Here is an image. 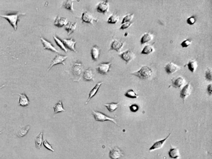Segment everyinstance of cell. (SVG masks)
I'll use <instances>...</instances> for the list:
<instances>
[{"label": "cell", "mask_w": 212, "mask_h": 159, "mask_svg": "<svg viewBox=\"0 0 212 159\" xmlns=\"http://www.w3.org/2000/svg\"><path fill=\"white\" fill-rule=\"evenodd\" d=\"M25 15H26L25 13L17 12L11 13L6 15H0V17H3L7 20L15 31H16L17 30V23L19 20V17L21 16H24Z\"/></svg>", "instance_id": "1"}, {"label": "cell", "mask_w": 212, "mask_h": 159, "mask_svg": "<svg viewBox=\"0 0 212 159\" xmlns=\"http://www.w3.org/2000/svg\"><path fill=\"white\" fill-rule=\"evenodd\" d=\"M153 71L147 66H143L139 71L132 72V75L137 77L141 80L148 79L153 74Z\"/></svg>", "instance_id": "2"}, {"label": "cell", "mask_w": 212, "mask_h": 159, "mask_svg": "<svg viewBox=\"0 0 212 159\" xmlns=\"http://www.w3.org/2000/svg\"><path fill=\"white\" fill-rule=\"evenodd\" d=\"M92 114L96 121L104 122L105 121H112L113 124L117 125L114 118L109 117L106 114L98 111L92 110Z\"/></svg>", "instance_id": "3"}, {"label": "cell", "mask_w": 212, "mask_h": 159, "mask_svg": "<svg viewBox=\"0 0 212 159\" xmlns=\"http://www.w3.org/2000/svg\"><path fill=\"white\" fill-rule=\"evenodd\" d=\"M82 20L83 23H89L94 25V21L98 22L99 19L95 18L92 14L89 11L83 13L82 16Z\"/></svg>", "instance_id": "4"}, {"label": "cell", "mask_w": 212, "mask_h": 159, "mask_svg": "<svg viewBox=\"0 0 212 159\" xmlns=\"http://www.w3.org/2000/svg\"><path fill=\"white\" fill-rule=\"evenodd\" d=\"M192 91V87L190 83L185 85L180 91V97L182 99L184 103L187 98L190 95Z\"/></svg>", "instance_id": "5"}, {"label": "cell", "mask_w": 212, "mask_h": 159, "mask_svg": "<svg viewBox=\"0 0 212 159\" xmlns=\"http://www.w3.org/2000/svg\"><path fill=\"white\" fill-rule=\"evenodd\" d=\"M68 58L67 56L61 55H57L56 57L53 59L51 61V65H50L49 68L48 69V71H50V69L54 65H57V64H62L63 65H65L64 63L65 61Z\"/></svg>", "instance_id": "6"}, {"label": "cell", "mask_w": 212, "mask_h": 159, "mask_svg": "<svg viewBox=\"0 0 212 159\" xmlns=\"http://www.w3.org/2000/svg\"><path fill=\"white\" fill-rule=\"evenodd\" d=\"M121 58L126 62V64H128L134 58L135 54L132 50H128L123 52L119 55Z\"/></svg>", "instance_id": "7"}, {"label": "cell", "mask_w": 212, "mask_h": 159, "mask_svg": "<svg viewBox=\"0 0 212 159\" xmlns=\"http://www.w3.org/2000/svg\"><path fill=\"white\" fill-rule=\"evenodd\" d=\"M110 5H109V1H105L100 2L97 6V11L99 13L106 14V13L109 11Z\"/></svg>", "instance_id": "8"}, {"label": "cell", "mask_w": 212, "mask_h": 159, "mask_svg": "<svg viewBox=\"0 0 212 159\" xmlns=\"http://www.w3.org/2000/svg\"><path fill=\"white\" fill-rule=\"evenodd\" d=\"M111 63L110 62L101 63L97 68V70L99 73L106 74L110 71Z\"/></svg>", "instance_id": "9"}, {"label": "cell", "mask_w": 212, "mask_h": 159, "mask_svg": "<svg viewBox=\"0 0 212 159\" xmlns=\"http://www.w3.org/2000/svg\"><path fill=\"white\" fill-rule=\"evenodd\" d=\"M171 135V133H170L167 137L162 140H160V141H157L156 142H154L153 146L150 148L149 151L150 152L153 151L158 150L161 149L163 146L164 144L166 141H167V139Z\"/></svg>", "instance_id": "10"}, {"label": "cell", "mask_w": 212, "mask_h": 159, "mask_svg": "<svg viewBox=\"0 0 212 159\" xmlns=\"http://www.w3.org/2000/svg\"><path fill=\"white\" fill-rule=\"evenodd\" d=\"M109 156L112 159H119L124 156V154L119 148L115 147L110 151Z\"/></svg>", "instance_id": "11"}, {"label": "cell", "mask_w": 212, "mask_h": 159, "mask_svg": "<svg viewBox=\"0 0 212 159\" xmlns=\"http://www.w3.org/2000/svg\"><path fill=\"white\" fill-rule=\"evenodd\" d=\"M40 40L42 42V43H43L44 50H50V51L56 53H58L60 52L53 45L51 42L47 40L46 39H45L43 38V37H40Z\"/></svg>", "instance_id": "12"}, {"label": "cell", "mask_w": 212, "mask_h": 159, "mask_svg": "<svg viewBox=\"0 0 212 159\" xmlns=\"http://www.w3.org/2000/svg\"><path fill=\"white\" fill-rule=\"evenodd\" d=\"M180 68V66L173 62L168 63L165 68V71L169 75L173 74Z\"/></svg>", "instance_id": "13"}, {"label": "cell", "mask_w": 212, "mask_h": 159, "mask_svg": "<svg viewBox=\"0 0 212 159\" xmlns=\"http://www.w3.org/2000/svg\"><path fill=\"white\" fill-rule=\"evenodd\" d=\"M62 41L63 43H64V45L67 49H69V50L73 51L74 52H76V49H75V46H76V42L73 40V39L71 38L69 39H64Z\"/></svg>", "instance_id": "14"}, {"label": "cell", "mask_w": 212, "mask_h": 159, "mask_svg": "<svg viewBox=\"0 0 212 159\" xmlns=\"http://www.w3.org/2000/svg\"><path fill=\"white\" fill-rule=\"evenodd\" d=\"M83 69L82 64L80 63H76L72 68V72L74 76L78 78L80 76Z\"/></svg>", "instance_id": "15"}, {"label": "cell", "mask_w": 212, "mask_h": 159, "mask_svg": "<svg viewBox=\"0 0 212 159\" xmlns=\"http://www.w3.org/2000/svg\"><path fill=\"white\" fill-rule=\"evenodd\" d=\"M20 96L19 101V105L22 107H25L30 105V101L28 98L27 96L25 93L22 94L17 93Z\"/></svg>", "instance_id": "16"}, {"label": "cell", "mask_w": 212, "mask_h": 159, "mask_svg": "<svg viewBox=\"0 0 212 159\" xmlns=\"http://www.w3.org/2000/svg\"><path fill=\"white\" fill-rule=\"evenodd\" d=\"M94 73L92 68H88L86 69L83 74V78L84 80L87 81H94Z\"/></svg>", "instance_id": "17"}, {"label": "cell", "mask_w": 212, "mask_h": 159, "mask_svg": "<svg viewBox=\"0 0 212 159\" xmlns=\"http://www.w3.org/2000/svg\"><path fill=\"white\" fill-rule=\"evenodd\" d=\"M168 155L170 158L178 159L180 157V150L177 147H174L171 146L170 149L168 151Z\"/></svg>", "instance_id": "18"}, {"label": "cell", "mask_w": 212, "mask_h": 159, "mask_svg": "<svg viewBox=\"0 0 212 159\" xmlns=\"http://www.w3.org/2000/svg\"><path fill=\"white\" fill-rule=\"evenodd\" d=\"M172 81L173 87L176 88H181L185 83V80L181 77L172 79Z\"/></svg>", "instance_id": "19"}, {"label": "cell", "mask_w": 212, "mask_h": 159, "mask_svg": "<svg viewBox=\"0 0 212 159\" xmlns=\"http://www.w3.org/2000/svg\"><path fill=\"white\" fill-rule=\"evenodd\" d=\"M124 46V43L123 42L114 40L111 44L110 50H115L119 52L122 49Z\"/></svg>", "instance_id": "20"}, {"label": "cell", "mask_w": 212, "mask_h": 159, "mask_svg": "<svg viewBox=\"0 0 212 159\" xmlns=\"http://www.w3.org/2000/svg\"><path fill=\"white\" fill-rule=\"evenodd\" d=\"M100 49L98 46H94L91 50V55L94 61H97L99 59L100 55Z\"/></svg>", "instance_id": "21"}, {"label": "cell", "mask_w": 212, "mask_h": 159, "mask_svg": "<svg viewBox=\"0 0 212 159\" xmlns=\"http://www.w3.org/2000/svg\"><path fill=\"white\" fill-rule=\"evenodd\" d=\"M103 83V82H100L98 83H97L96 85L93 87V88L91 90V92H90L88 98L87 99V101L86 103H85V105H87V104L88 103V102H89L90 100L96 95L99 88H100L101 85Z\"/></svg>", "instance_id": "22"}, {"label": "cell", "mask_w": 212, "mask_h": 159, "mask_svg": "<svg viewBox=\"0 0 212 159\" xmlns=\"http://www.w3.org/2000/svg\"><path fill=\"white\" fill-rule=\"evenodd\" d=\"M68 23L67 19L65 17H61L59 16L56 17L54 21V25L58 28H62L65 26Z\"/></svg>", "instance_id": "23"}, {"label": "cell", "mask_w": 212, "mask_h": 159, "mask_svg": "<svg viewBox=\"0 0 212 159\" xmlns=\"http://www.w3.org/2000/svg\"><path fill=\"white\" fill-rule=\"evenodd\" d=\"M77 25V22L73 23L72 22H68L66 25L65 26V29L67 31L68 35L72 34L76 30Z\"/></svg>", "instance_id": "24"}, {"label": "cell", "mask_w": 212, "mask_h": 159, "mask_svg": "<svg viewBox=\"0 0 212 159\" xmlns=\"http://www.w3.org/2000/svg\"><path fill=\"white\" fill-rule=\"evenodd\" d=\"M43 131H41L35 139L36 148L38 149H40L43 142Z\"/></svg>", "instance_id": "25"}, {"label": "cell", "mask_w": 212, "mask_h": 159, "mask_svg": "<svg viewBox=\"0 0 212 159\" xmlns=\"http://www.w3.org/2000/svg\"><path fill=\"white\" fill-rule=\"evenodd\" d=\"M153 35L149 32L145 33L140 39V44L141 45H143V44L151 41L153 39Z\"/></svg>", "instance_id": "26"}, {"label": "cell", "mask_w": 212, "mask_h": 159, "mask_svg": "<svg viewBox=\"0 0 212 159\" xmlns=\"http://www.w3.org/2000/svg\"><path fill=\"white\" fill-rule=\"evenodd\" d=\"M30 125H27L25 127L21 128L17 132V136L19 138L23 137L28 134V132L30 130Z\"/></svg>", "instance_id": "27"}, {"label": "cell", "mask_w": 212, "mask_h": 159, "mask_svg": "<svg viewBox=\"0 0 212 159\" xmlns=\"http://www.w3.org/2000/svg\"><path fill=\"white\" fill-rule=\"evenodd\" d=\"M54 112L55 114H58L60 112H65V110L63 107L62 102L61 100H60L58 103H57L53 107Z\"/></svg>", "instance_id": "28"}, {"label": "cell", "mask_w": 212, "mask_h": 159, "mask_svg": "<svg viewBox=\"0 0 212 159\" xmlns=\"http://www.w3.org/2000/svg\"><path fill=\"white\" fill-rule=\"evenodd\" d=\"M188 66V70L191 71L192 73H194L196 71L198 67L197 62L196 61L194 60H192L190 61L188 64L187 65Z\"/></svg>", "instance_id": "29"}, {"label": "cell", "mask_w": 212, "mask_h": 159, "mask_svg": "<svg viewBox=\"0 0 212 159\" xmlns=\"http://www.w3.org/2000/svg\"><path fill=\"white\" fill-rule=\"evenodd\" d=\"M53 38L57 45L59 46V47L60 48V49H61V50H62L64 52L67 53L68 52L67 49L65 47L64 43H63L61 39H60L58 37H57L55 36H53Z\"/></svg>", "instance_id": "30"}, {"label": "cell", "mask_w": 212, "mask_h": 159, "mask_svg": "<svg viewBox=\"0 0 212 159\" xmlns=\"http://www.w3.org/2000/svg\"><path fill=\"white\" fill-rule=\"evenodd\" d=\"M119 103L112 102L110 104H105V106L109 112H112L115 111L119 107Z\"/></svg>", "instance_id": "31"}, {"label": "cell", "mask_w": 212, "mask_h": 159, "mask_svg": "<svg viewBox=\"0 0 212 159\" xmlns=\"http://www.w3.org/2000/svg\"><path fill=\"white\" fill-rule=\"evenodd\" d=\"M125 97L131 99H137L139 98V96L136 93L134 90L133 89L128 90L125 93Z\"/></svg>", "instance_id": "32"}, {"label": "cell", "mask_w": 212, "mask_h": 159, "mask_svg": "<svg viewBox=\"0 0 212 159\" xmlns=\"http://www.w3.org/2000/svg\"><path fill=\"white\" fill-rule=\"evenodd\" d=\"M73 1H66L63 3V7L65 9L70 10L72 12L74 11L73 9Z\"/></svg>", "instance_id": "33"}, {"label": "cell", "mask_w": 212, "mask_h": 159, "mask_svg": "<svg viewBox=\"0 0 212 159\" xmlns=\"http://www.w3.org/2000/svg\"><path fill=\"white\" fill-rule=\"evenodd\" d=\"M154 51V48L151 45H146L143 48L141 51V54L149 55L151 54Z\"/></svg>", "instance_id": "34"}, {"label": "cell", "mask_w": 212, "mask_h": 159, "mask_svg": "<svg viewBox=\"0 0 212 159\" xmlns=\"http://www.w3.org/2000/svg\"><path fill=\"white\" fill-rule=\"evenodd\" d=\"M119 17L118 15L117 14H113L110 16L108 20L107 23L109 24H115L119 20Z\"/></svg>", "instance_id": "35"}, {"label": "cell", "mask_w": 212, "mask_h": 159, "mask_svg": "<svg viewBox=\"0 0 212 159\" xmlns=\"http://www.w3.org/2000/svg\"><path fill=\"white\" fill-rule=\"evenodd\" d=\"M133 16H134V14L133 13L131 14L128 15L127 16H125L124 17V18L123 19L121 24L125 23H128V22H131L132 20L133 19Z\"/></svg>", "instance_id": "36"}, {"label": "cell", "mask_w": 212, "mask_h": 159, "mask_svg": "<svg viewBox=\"0 0 212 159\" xmlns=\"http://www.w3.org/2000/svg\"><path fill=\"white\" fill-rule=\"evenodd\" d=\"M212 69L210 68H208L206 71L205 73V78L208 81H211L212 80Z\"/></svg>", "instance_id": "37"}, {"label": "cell", "mask_w": 212, "mask_h": 159, "mask_svg": "<svg viewBox=\"0 0 212 159\" xmlns=\"http://www.w3.org/2000/svg\"><path fill=\"white\" fill-rule=\"evenodd\" d=\"M196 21V17L195 16H191L188 17L187 20V24L192 25L194 24Z\"/></svg>", "instance_id": "38"}, {"label": "cell", "mask_w": 212, "mask_h": 159, "mask_svg": "<svg viewBox=\"0 0 212 159\" xmlns=\"http://www.w3.org/2000/svg\"><path fill=\"white\" fill-rule=\"evenodd\" d=\"M192 40L188 39L184 40L183 42L181 43V45L183 48H187L191 45L192 43Z\"/></svg>", "instance_id": "39"}, {"label": "cell", "mask_w": 212, "mask_h": 159, "mask_svg": "<svg viewBox=\"0 0 212 159\" xmlns=\"http://www.w3.org/2000/svg\"><path fill=\"white\" fill-rule=\"evenodd\" d=\"M43 144L44 147H45L47 149L51 151L52 152H54V149L53 148L51 145H50L46 140H44V141H43Z\"/></svg>", "instance_id": "40"}, {"label": "cell", "mask_w": 212, "mask_h": 159, "mask_svg": "<svg viewBox=\"0 0 212 159\" xmlns=\"http://www.w3.org/2000/svg\"><path fill=\"white\" fill-rule=\"evenodd\" d=\"M129 109L131 112H133V113H135V112H137L139 110V107L137 105L135 104L130 105L129 106Z\"/></svg>", "instance_id": "41"}, {"label": "cell", "mask_w": 212, "mask_h": 159, "mask_svg": "<svg viewBox=\"0 0 212 159\" xmlns=\"http://www.w3.org/2000/svg\"><path fill=\"white\" fill-rule=\"evenodd\" d=\"M133 23H132V22L124 23V24H122L120 29V30H125V29L128 28L132 25Z\"/></svg>", "instance_id": "42"}, {"label": "cell", "mask_w": 212, "mask_h": 159, "mask_svg": "<svg viewBox=\"0 0 212 159\" xmlns=\"http://www.w3.org/2000/svg\"><path fill=\"white\" fill-rule=\"evenodd\" d=\"M207 91H208V94L209 95H212V84H210L208 85L207 87Z\"/></svg>", "instance_id": "43"}, {"label": "cell", "mask_w": 212, "mask_h": 159, "mask_svg": "<svg viewBox=\"0 0 212 159\" xmlns=\"http://www.w3.org/2000/svg\"><path fill=\"white\" fill-rule=\"evenodd\" d=\"M6 85V84H4V85H2V86H0V90L2 89L3 88V87H4Z\"/></svg>", "instance_id": "44"}, {"label": "cell", "mask_w": 212, "mask_h": 159, "mask_svg": "<svg viewBox=\"0 0 212 159\" xmlns=\"http://www.w3.org/2000/svg\"><path fill=\"white\" fill-rule=\"evenodd\" d=\"M128 35V32L125 33V37H127Z\"/></svg>", "instance_id": "45"}, {"label": "cell", "mask_w": 212, "mask_h": 159, "mask_svg": "<svg viewBox=\"0 0 212 159\" xmlns=\"http://www.w3.org/2000/svg\"><path fill=\"white\" fill-rule=\"evenodd\" d=\"M2 131H0V134H2Z\"/></svg>", "instance_id": "46"}, {"label": "cell", "mask_w": 212, "mask_h": 159, "mask_svg": "<svg viewBox=\"0 0 212 159\" xmlns=\"http://www.w3.org/2000/svg\"></svg>", "instance_id": "47"}]
</instances>
